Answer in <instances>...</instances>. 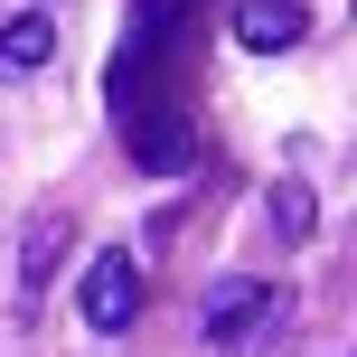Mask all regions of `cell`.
<instances>
[{
    "label": "cell",
    "mask_w": 357,
    "mask_h": 357,
    "mask_svg": "<svg viewBox=\"0 0 357 357\" xmlns=\"http://www.w3.org/2000/svg\"><path fill=\"white\" fill-rule=\"evenodd\" d=\"M75 310H85L94 339H123L132 320H142V264H132V245H104L85 264V282H75Z\"/></svg>",
    "instance_id": "cell-1"
},
{
    "label": "cell",
    "mask_w": 357,
    "mask_h": 357,
    "mask_svg": "<svg viewBox=\"0 0 357 357\" xmlns=\"http://www.w3.org/2000/svg\"><path fill=\"white\" fill-rule=\"evenodd\" d=\"M273 320H282V291L254 282V273H226V282L207 291V310H197V339L207 348H254Z\"/></svg>",
    "instance_id": "cell-2"
},
{
    "label": "cell",
    "mask_w": 357,
    "mask_h": 357,
    "mask_svg": "<svg viewBox=\"0 0 357 357\" xmlns=\"http://www.w3.org/2000/svg\"><path fill=\"white\" fill-rule=\"evenodd\" d=\"M66 216H56V207H38L29 216V235H19V320H38V301H47V273L56 264H66Z\"/></svg>",
    "instance_id": "cell-3"
},
{
    "label": "cell",
    "mask_w": 357,
    "mask_h": 357,
    "mask_svg": "<svg viewBox=\"0 0 357 357\" xmlns=\"http://www.w3.org/2000/svg\"><path fill=\"white\" fill-rule=\"evenodd\" d=\"M301 38H310V10H301V0H235V47L282 56V47H301Z\"/></svg>",
    "instance_id": "cell-4"
},
{
    "label": "cell",
    "mask_w": 357,
    "mask_h": 357,
    "mask_svg": "<svg viewBox=\"0 0 357 357\" xmlns=\"http://www.w3.org/2000/svg\"><path fill=\"white\" fill-rule=\"evenodd\" d=\"M56 56V10H19V19H0V75H38Z\"/></svg>",
    "instance_id": "cell-5"
},
{
    "label": "cell",
    "mask_w": 357,
    "mask_h": 357,
    "mask_svg": "<svg viewBox=\"0 0 357 357\" xmlns=\"http://www.w3.org/2000/svg\"><path fill=\"white\" fill-rule=\"evenodd\" d=\"M132 160L160 169V178H178V169L197 160V132L178 123V113H151V123H132Z\"/></svg>",
    "instance_id": "cell-6"
},
{
    "label": "cell",
    "mask_w": 357,
    "mask_h": 357,
    "mask_svg": "<svg viewBox=\"0 0 357 357\" xmlns=\"http://www.w3.org/2000/svg\"><path fill=\"white\" fill-rule=\"evenodd\" d=\"M264 216H273V235H282V245H301V235L320 226V207H310V188H301V178H273Z\"/></svg>",
    "instance_id": "cell-7"
}]
</instances>
